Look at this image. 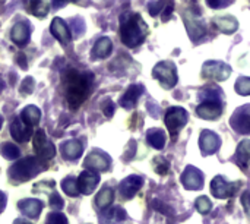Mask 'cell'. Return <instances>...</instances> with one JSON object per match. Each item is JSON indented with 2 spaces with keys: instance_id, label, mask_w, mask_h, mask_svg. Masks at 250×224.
Here are the masks:
<instances>
[{
  "instance_id": "cell-1",
  "label": "cell",
  "mask_w": 250,
  "mask_h": 224,
  "mask_svg": "<svg viewBox=\"0 0 250 224\" xmlns=\"http://www.w3.org/2000/svg\"><path fill=\"white\" fill-rule=\"evenodd\" d=\"M64 81H66V97H67L69 107L72 110H76L88 98L91 88H92L94 75L89 72L81 73V72L70 69L67 70Z\"/></svg>"
},
{
  "instance_id": "cell-2",
  "label": "cell",
  "mask_w": 250,
  "mask_h": 224,
  "mask_svg": "<svg viewBox=\"0 0 250 224\" xmlns=\"http://www.w3.org/2000/svg\"><path fill=\"white\" fill-rule=\"evenodd\" d=\"M148 35V25L139 13L126 12L120 18V37L125 45L136 47L145 41Z\"/></svg>"
},
{
  "instance_id": "cell-3",
  "label": "cell",
  "mask_w": 250,
  "mask_h": 224,
  "mask_svg": "<svg viewBox=\"0 0 250 224\" xmlns=\"http://www.w3.org/2000/svg\"><path fill=\"white\" fill-rule=\"evenodd\" d=\"M45 169L47 161L40 160L38 157H26L12 164V167L9 169V176L15 182H26L44 172Z\"/></svg>"
},
{
  "instance_id": "cell-4",
  "label": "cell",
  "mask_w": 250,
  "mask_h": 224,
  "mask_svg": "<svg viewBox=\"0 0 250 224\" xmlns=\"http://www.w3.org/2000/svg\"><path fill=\"white\" fill-rule=\"evenodd\" d=\"M201 104L196 107L199 117L207 120H215L223 113V97L220 90H204L201 94Z\"/></svg>"
},
{
  "instance_id": "cell-5",
  "label": "cell",
  "mask_w": 250,
  "mask_h": 224,
  "mask_svg": "<svg viewBox=\"0 0 250 224\" xmlns=\"http://www.w3.org/2000/svg\"><path fill=\"white\" fill-rule=\"evenodd\" d=\"M152 76L160 82V85L166 90L174 88L177 84V69L176 65L170 60H164L155 65L152 69Z\"/></svg>"
},
{
  "instance_id": "cell-6",
  "label": "cell",
  "mask_w": 250,
  "mask_h": 224,
  "mask_svg": "<svg viewBox=\"0 0 250 224\" xmlns=\"http://www.w3.org/2000/svg\"><path fill=\"white\" fill-rule=\"evenodd\" d=\"M188 112L182 107H170L166 113L164 122L167 129L170 131V135L176 139L177 134L185 128V125L188 123Z\"/></svg>"
},
{
  "instance_id": "cell-7",
  "label": "cell",
  "mask_w": 250,
  "mask_h": 224,
  "mask_svg": "<svg viewBox=\"0 0 250 224\" xmlns=\"http://www.w3.org/2000/svg\"><path fill=\"white\" fill-rule=\"evenodd\" d=\"M32 147H34V151L40 160L47 161L56 156V147L53 145L51 141L47 139L45 132L42 129H38L32 135Z\"/></svg>"
},
{
  "instance_id": "cell-8",
  "label": "cell",
  "mask_w": 250,
  "mask_h": 224,
  "mask_svg": "<svg viewBox=\"0 0 250 224\" xmlns=\"http://www.w3.org/2000/svg\"><path fill=\"white\" fill-rule=\"evenodd\" d=\"M231 75V67L230 65L220 62V60H209L202 67V76L214 81H226Z\"/></svg>"
},
{
  "instance_id": "cell-9",
  "label": "cell",
  "mask_w": 250,
  "mask_h": 224,
  "mask_svg": "<svg viewBox=\"0 0 250 224\" xmlns=\"http://www.w3.org/2000/svg\"><path fill=\"white\" fill-rule=\"evenodd\" d=\"M110 164H111L110 156L105 154V153H103V151H100V150H94L92 153H89L88 157L83 161L85 169H88L91 172H95V173L97 172H105V170H108Z\"/></svg>"
},
{
  "instance_id": "cell-10",
  "label": "cell",
  "mask_w": 250,
  "mask_h": 224,
  "mask_svg": "<svg viewBox=\"0 0 250 224\" xmlns=\"http://www.w3.org/2000/svg\"><path fill=\"white\" fill-rule=\"evenodd\" d=\"M182 183L189 191H199L204 186V175L199 169L188 166L182 175Z\"/></svg>"
},
{
  "instance_id": "cell-11",
  "label": "cell",
  "mask_w": 250,
  "mask_h": 224,
  "mask_svg": "<svg viewBox=\"0 0 250 224\" xmlns=\"http://www.w3.org/2000/svg\"><path fill=\"white\" fill-rule=\"evenodd\" d=\"M231 126L236 132L242 135L250 134V106L239 109L231 117Z\"/></svg>"
},
{
  "instance_id": "cell-12",
  "label": "cell",
  "mask_w": 250,
  "mask_h": 224,
  "mask_svg": "<svg viewBox=\"0 0 250 224\" xmlns=\"http://www.w3.org/2000/svg\"><path fill=\"white\" fill-rule=\"evenodd\" d=\"M185 25H186V29L189 32L190 40H193V41L201 40L205 35V32H207L205 23L199 18H196L192 12H186L185 13Z\"/></svg>"
},
{
  "instance_id": "cell-13",
  "label": "cell",
  "mask_w": 250,
  "mask_h": 224,
  "mask_svg": "<svg viewBox=\"0 0 250 224\" xmlns=\"http://www.w3.org/2000/svg\"><path fill=\"white\" fill-rule=\"evenodd\" d=\"M142 185H144L142 178L136 176V175H132V176L126 178L125 180H122V183L119 186V194H120L122 198L130 200V198H133L139 192Z\"/></svg>"
},
{
  "instance_id": "cell-14",
  "label": "cell",
  "mask_w": 250,
  "mask_h": 224,
  "mask_svg": "<svg viewBox=\"0 0 250 224\" xmlns=\"http://www.w3.org/2000/svg\"><path fill=\"white\" fill-rule=\"evenodd\" d=\"M100 183V175L91 170H83L78 178V188L79 192L83 195H89L95 191Z\"/></svg>"
},
{
  "instance_id": "cell-15",
  "label": "cell",
  "mask_w": 250,
  "mask_h": 224,
  "mask_svg": "<svg viewBox=\"0 0 250 224\" xmlns=\"http://www.w3.org/2000/svg\"><path fill=\"white\" fill-rule=\"evenodd\" d=\"M220 145H221V139L217 134H214L212 131H202L199 138V147L204 156H211L217 153Z\"/></svg>"
},
{
  "instance_id": "cell-16",
  "label": "cell",
  "mask_w": 250,
  "mask_h": 224,
  "mask_svg": "<svg viewBox=\"0 0 250 224\" xmlns=\"http://www.w3.org/2000/svg\"><path fill=\"white\" fill-rule=\"evenodd\" d=\"M10 135L18 142H26L32 138L34 132H32V128H29L21 117H18L10 125Z\"/></svg>"
},
{
  "instance_id": "cell-17",
  "label": "cell",
  "mask_w": 250,
  "mask_h": 224,
  "mask_svg": "<svg viewBox=\"0 0 250 224\" xmlns=\"http://www.w3.org/2000/svg\"><path fill=\"white\" fill-rule=\"evenodd\" d=\"M50 31H51L53 37H54L57 41H60L63 45L70 44V41H72V34H70V31H69V28H67V25L64 23L63 19L54 18V19L51 21Z\"/></svg>"
},
{
  "instance_id": "cell-18",
  "label": "cell",
  "mask_w": 250,
  "mask_h": 224,
  "mask_svg": "<svg viewBox=\"0 0 250 224\" xmlns=\"http://www.w3.org/2000/svg\"><path fill=\"white\" fill-rule=\"evenodd\" d=\"M211 192L214 197L217 198H229V197H233L234 194V186L231 183H229L223 176H217L212 179V183H211Z\"/></svg>"
},
{
  "instance_id": "cell-19",
  "label": "cell",
  "mask_w": 250,
  "mask_h": 224,
  "mask_svg": "<svg viewBox=\"0 0 250 224\" xmlns=\"http://www.w3.org/2000/svg\"><path fill=\"white\" fill-rule=\"evenodd\" d=\"M29 37H31V31H29V26L26 22H18L13 25V28L10 31V38L16 45H19V47L26 45V43L29 41Z\"/></svg>"
},
{
  "instance_id": "cell-20",
  "label": "cell",
  "mask_w": 250,
  "mask_h": 224,
  "mask_svg": "<svg viewBox=\"0 0 250 224\" xmlns=\"http://www.w3.org/2000/svg\"><path fill=\"white\" fill-rule=\"evenodd\" d=\"M18 207L23 213V216H26L29 219H37L42 211V202L40 200H35V198L22 200L18 202Z\"/></svg>"
},
{
  "instance_id": "cell-21",
  "label": "cell",
  "mask_w": 250,
  "mask_h": 224,
  "mask_svg": "<svg viewBox=\"0 0 250 224\" xmlns=\"http://www.w3.org/2000/svg\"><path fill=\"white\" fill-rule=\"evenodd\" d=\"M144 92V87L142 85H130L126 92L122 95L120 98V106L123 109H133L139 100V97L142 95Z\"/></svg>"
},
{
  "instance_id": "cell-22",
  "label": "cell",
  "mask_w": 250,
  "mask_h": 224,
  "mask_svg": "<svg viewBox=\"0 0 250 224\" xmlns=\"http://www.w3.org/2000/svg\"><path fill=\"white\" fill-rule=\"evenodd\" d=\"M111 51H113V43H111V40L108 37H103V38H100L95 43V45H94V48L91 51V57L94 60L105 59V57H108L111 54Z\"/></svg>"
},
{
  "instance_id": "cell-23",
  "label": "cell",
  "mask_w": 250,
  "mask_h": 224,
  "mask_svg": "<svg viewBox=\"0 0 250 224\" xmlns=\"http://www.w3.org/2000/svg\"><path fill=\"white\" fill-rule=\"evenodd\" d=\"M214 25L217 26V29H220L224 34H233L239 28L237 19L231 15H221L214 18Z\"/></svg>"
},
{
  "instance_id": "cell-24",
  "label": "cell",
  "mask_w": 250,
  "mask_h": 224,
  "mask_svg": "<svg viewBox=\"0 0 250 224\" xmlns=\"http://www.w3.org/2000/svg\"><path fill=\"white\" fill-rule=\"evenodd\" d=\"M126 211L122 207H113L105 210V213H103L100 216V223L101 224H117L122 223L126 220Z\"/></svg>"
},
{
  "instance_id": "cell-25",
  "label": "cell",
  "mask_w": 250,
  "mask_h": 224,
  "mask_svg": "<svg viewBox=\"0 0 250 224\" xmlns=\"http://www.w3.org/2000/svg\"><path fill=\"white\" fill-rule=\"evenodd\" d=\"M83 153V145L81 141L78 139H70V141H66L63 145H62V154L64 156V158L67 160H78Z\"/></svg>"
},
{
  "instance_id": "cell-26",
  "label": "cell",
  "mask_w": 250,
  "mask_h": 224,
  "mask_svg": "<svg viewBox=\"0 0 250 224\" xmlns=\"http://www.w3.org/2000/svg\"><path fill=\"white\" fill-rule=\"evenodd\" d=\"M21 119L29 126H37L41 120V112L38 107L35 106H26L22 112H21Z\"/></svg>"
},
{
  "instance_id": "cell-27",
  "label": "cell",
  "mask_w": 250,
  "mask_h": 224,
  "mask_svg": "<svg viewBox=\"0 0 250 224\" xmlns=\"http://www.w3.org/2000/svg\"><path fill=\"white\" fill-rule=\"evenodd\" d=\"M146 141L155 150H163L166 145V134L161 129H149L146 132Z\"/></svg>"
},
{
  "instance_id": "cell-28",
  "label": "cell",
  "mask_w": 250,
  "mask_h": 224,
  "mask_svg": "<svg viewBox=\"0 0 250 224\" xmlns=\"http://www.w3.org/2000/svg\"><path fill=\"white\" fill-rule=\"evenodd\" d=\"M113 201H114V191L111 188H108V186L107 188H103L98 192L97 198H95V204L101 210H105L107 207H110Z\"/></svg>"
},
{
  "instance_id": "cell-29",
  "label": "cell",
  "mask_w": 250,
  "mask_h": 224,
  "mask_svg": "<svg viewBox=\"0 0 250 224\" xmlns=\"http://www.w3.org/2000/svg\"><path fill=\"white\" fill-rule=\"evenodd\" d=\"M237 163L243 169L250 164V139H245L237 147Z\"/></svg>"
},
{
  "instance_id": "cell-30",
  "label": "cell",
  "mask_w": 250,
  "mask_h": 224,
  "mask_svg": "<svg viewBox=\"0 0 250 224\" xmlns=\"http://www.w3.org/2000/svg\"><path fill=\"white\" fill-rule=\"evenodd\" d=\"M28 9H29V13H32L34 16H38V18H44L50 12V7L44 0H29Z\"/></svg>"
},
{
  "instance_id": "cell-31",
  "label": "cell",
  "mask_w": 250,
  "mask_h": 224,
  "mask_svg": "<svg viewBox=\"0 0 250 224\" xmlns=\"http://www.w3.org/2000/svg\"><path fill=\"white\" fill-rule=\"evenodd\" d=\"M62 189L64 191V194H67L69 197H78L81 195L79 188H78V179H75L73 176H67L62 180Z\"/></svg>"
},
{
  "instance_id": "cell-32",
  "label": "cell",
  "mask_w": 250,
  "mask_h": 224,
  "mask_svg": "<svg viewBox=\"0 0 250 224\" xmlns=\"http://www.w3.org/2000/svg\"><path fill=\"white\" fill-rule=\"evenodd\" d=\"M0 154L7 160H16L21 154L19 148L12 142H3L0 145Z\"/></svg>"
},
{
  "instance_id": "cell-33",
  "label": "cell",
  "mask_w": 250,
  "mask_h": 224,
  "mask_svg": "<svg viewBox=\"0 0 250 224\" xmlns=\"http://www.w3.org/2000/svg\"><path fill=\"white\" fill-rule=\"evenodd\" d=\"M171 0H154V1H149L148 3V12L151 16H158V15H163L164 9L168 6Z\"/></svg>"
},
{
  "instance_id": "cell-34",
  "label": "cell",
  "mask_w": 250,
  "mask_h": 224,
  "mask_svg": "<svg viewBox=\"0 0 250 224\" xmlns=\"http://www.w3.org/2000/svg\"><path fill=\"white\" fill-rule=\"evenodd\" d=\"M236 92L240 95H250V78L248 76H242L236 81Z\"/></svg>"
},
{
  "instance_id": "cell-35",
  "label": "cell",
  "mask_w": 250,
  "mask_h": 224,
  "mask_svg": "<svg viewBox=\"0 0 250 224\" xmlns=\"http://www.w3.org/2000/svg\"><path fill=\"white\" fill-rule=\"evenodd\" d=\"M195 205H196V210H198L201 214H208V213L211 211V208H212V202H211L209 198H207V197H199V198L196 200Z\"/></svg>"
},
{
  "instance_id": "cell-36",
  "label": "cell",
  "mask_w": 250,
  "mask_h": 224,
  "mask_svg": "<svg viewBox=\"0 0 250 224\" xmlns=\"http://www.w3.org/2000/svg\"><path fill=\"white\" fill-rule=\"evenodd\" d=\"M154 169H155V172H157L158 175H167V172H168V169H170V164H168V161H167L166 158L157 157V158L154 160Z\"/></svg>"
},
{
  "instance_id": "cell-37",
  "label": "cell",
  "mask_w": 250,
  "mask_h": 224,
  "mask_svg": "<svg viewBox=\"0 0 250 224\" xmlns=\"http://www.w3.org/2000/svg\"><path fill=\"white\" fill-rule=\"evenodd\" d=\"M45 224H67V219L62 213H51L47 216Z\"/></svg>"
},
{
  "instance_id": "cell-38",
  "label": "cell",
  "mask_w": 250,
  "mask_h": 224,
  "mask_svg": "<svg viewBox=\"0 0 250 224\" xmlns=\"http://www.w3.org/2000/svg\"><path fill=\"white\" fill-rule=\"evenodd\" d=\"M34 87H35L34 79H32L31 76H28V78H25L23 82L21 84V92L25 94V95H29V94L34 91Z\"/></svg>"
},
{
  "instance_id": "cell-39",
  "label": "cell",
  "mask_w": 250,
  "mask_h": 224,
  "mask_svg": "<svg viewBox=\"0 0 250 224\" xmlns=\"http://www.w3.org/2000/svg\"><path fill=\"white\" fill-rule=\"evenodd\" d=\"M101 110H103V113H104L107 117H111V116L114 114V104H113V101H111L110 98L104 100L103 104H101Z\"/></svg>"
},
{
  "instance_id": "cell-40",
  "label": "cell",
  "mask_w": 250,
  "mask_h": 224,
  "mask_svg": "<svg viewBox=\"0 0 250 224\" xmlns=\"http://www.w3.org/2000/svg\"><path fill=\"white\" fill-rule=\"evenodd\" d=\"M48 204H50V207H51V208H54V210H60V208H63L64 201L62 200V197H60L59 194H53V195L50 197Z\"/></svg>"
},
{
  "instance_id": "cell-41",
  "label": "cell",
  "mask_w": 250,
  "mask_h": 224,
  "mask_svg": "<svg viewBox=\"0 0 250 224\" xmlns=\"http://www.w3.org/2000/svg\"><path fill=\"white\" fill-rule=\"evenodd\" d=\"M242 205L246 211V216L250 219V191H246L242 197Z\"/></svg>"
},
{
  "instance_id": "cell-42",
  "label": "cell",
  "mask_w": 250,
  "mask_h": 224,
  "mask_svg": "<svg viewBox=\"0 0 250 224\" xmlns=\"http://www.w3.org/2000/svg\"><path fill=\"white\" fill-rule=\"evenodd\" d=\"M173 9H174V1L171 0L170 3H168V6L164 9V12H163V15H161V18H163V21H168V18L171 16V13H173Z\"/></svg>"
},
{
  "instance_id": "cell-43",
  "label": "cell",
  "mask_w": 250,
  "mask_h": 224,
  "mask_svg": "<svg viewBox=\"0 0 250 224\" xmlns=\"http://www.w3.org/2000/svg\"><path fill=\"white\" fill-rule=\"evenodd\" d=\"M208 6L212 7V9H220L223 6H226L229 3V0H207Z\"/></svg>"
},
{
  "instance_id": "cell-44",
  "label": "cell",
  "mask_w": 250,
  "mask_h": 224,
  "mask_svg": "<svg viewBox=\"0 0 250 224\" xmlns=\"http://www.w3.org/2000/svg\"><path fill=\"white\" fill-rule=\"evenodd\" d=\"M18 63L21 65V67H22V69H26V67H28V65H26V59H25V54H22V53H19V54H18Z\"/></svg>"
},
{
  "instance_id": "cell-45",
  "label": "cell",
  "mask_w": 250,
  "mask_h": 224,
  "mask_svg": "<svg viewBox=\"0 0 250 224\" xmlns=\"http://www.w3.org/2000/svg\"><path fill=\"white\" fill-rule=\"evenodd\" d=\"M6 202H7L6 195L0 191V214H1V213H3V210L6 208Z\"/></svg>"
},
{
  "instance_id": "cell-46",
  "label": "cell",
  "mask_w": 250,
  "mask_h": 224,
  "mask_svg": "<svg viewBox=\"0 0 250 224\" xmlns=\"http://www.w3.org/2000/svg\"><path fill=\"white\" fill-rule=\"evenodd\" d=\"M70 0H53V4L54 7H63L64 4H67Z\"/></svg>"
},
{
  "instance_id": "cell-47",
  "label": "cell",
  "mask_w": 250,
  "mask_h": 224,
  "mask_svg": "<svg viewBox=\"0 0 250 224\" xmlns=\"http://www.w3.org/2000/svg\"><path fill=\"white\" fill-rule=\"evenodd\" d=\"M13 224H28V223H26V222H23V220H15Z\"/></svg>"
},
{
  "instance_id": "cell-48",
  "label": "cell",
  "mask_w": 250,
  "mask_h": 224,
  "mask_svg": "<svg viewBox=\"0 0 250 224\" xmlns=\"http://www.w3.org/2000/svg\"><path fill=\"white\" fill-rule=\"evenodd\" d=\"M3 87H4V84H3V82H1V81H0V91H1V90H3Z\"/></svg>"
},
{
  "instance_id": "cell-49",
  "label": "cell",
  "mask_w": 250,
  "mask_h": 224,
  "mask_svg": "<svg viewBox=\"0 0 250 224\" xmlns=\"http://www.w3.org/2000/svg\"><path fill=\"white\" fill-rule=\"evenodd\" d=\"M1 125H3V117L0 116V129H1Z\"/></svg>"
}]
</instances>
